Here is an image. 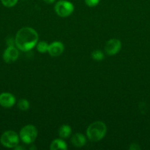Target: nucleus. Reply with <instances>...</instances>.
Listing matches in <instances>:
<instances>
[{
  "label": "nucleus",
  "instance_id": "nucleus-8",
  "mask_svg": "<svg viewBox=\"0 0 150 150\" xmlns=\"http://www.w3.org/2000/svg\"><path fill=\"white\" fill-rule=\"evenodd\" d=\"M16 103L15 96L9 92H3L0 94V105L4 108H11Z\"/></svg>",
  "mask_w": 150,
  "mask_h": 150
},
{
  "label": "nucleus",
  "instance_id": "nucleus-12",
  "mask_svg": "<svg viewBox=\"0 0 150 150\" xmlns=\"http://www.w3.org/2000/svg\"><path fill=\"white\" fill-rule=\"evenodd\" d=\"M71 133V128L68 125H63L59 128L58 134L61 139H67Z\"/></svg>",
  "mask_w": 150,
  "mask_h": 150
},
{
  "label": "nucleus",
  "instance_id": "nucleus-7",
  "mask_svg": "<svg viewBox=\"0 0 150 150\" xmlns=\"http://www.w3.org/2000/svg\"><path fill=\"white\" fill-rule=\"evenodd\" d=\"M19 49L15 46H8L3 53V59L6 63H12L18 59Z\"/></svg>",
  "mask_w": 150,
  "mask_h": 150
},
{
  "label": "nucleus",
  "instance_id": "nucleus-9",
  "mask_svg": "<svg viewBox=\"0 0 150 150\" xmlns=\"http://www.w3.org/2000/svg\"><path fill=\"white\" fill-rule=\"evenodd\" d=\"M63 51H64V45L61 42L54 41L49 45L48 52L51 57H59L63 54Z\"/></svg>",
  "mask_w": 150,
  "mask_h": 150
},
{
  "label": "nucleus",
  "instance_id": "nucleus-19",
  "mask_svg": "<svg viewBox=\"0 0 150 150\" xmlns=\"http://www.w3.org/2000/svg\"><path fill=\"white\" fill-rule=\"evenodd\" d=\"M141 149V147H140L139 146H138V144H132L130 145V146H129V149L131 150H135V149Z\"/></svg>",
  "mask_w": 150,
  "mask_h": 150
},
{
  "label": "nucleus",
  "instance_id": "nucleus-4",
  "mask_svg": "<svg viewBox=\"0 0 150 150\" xmlns=\"http://www.w3.org/2000/svg\"><path fill=\"white\" fill-rule=\"evenodd\" d=\"M19 136L13 130H7L0 137L1 145L7 148H15L19 143Z\"/></svg>",
  "mask_w": 150,
  "mask_h": 150
},
{
  "label": "nucleus",
  "instance_id": "nucleus-15",
  "mask_svg": "<svg viewBox=\"0 0 150 150\" xmlns=\"http://www.w3.org/2000/svg\"><path fill=\"white\" fill-rule=\"evenodd\" d=\"M91 57L94 59V60L96 61H101L104 59V54L101 50H95L91 53Z\"/></svg>",
  "mask_w": 150,
  "mask_h": 150
},
{
  "label": "nucleus",
  "instance_id": "nucleus-14",
  "mask_svg": "<svg viewBox=\"0 0 150 150\" xmlns=\"http://www.w3.org/2000/svg\"><path fill=\"white\" fill-rule=\"evenodd\" d=\"M18 107L21 111H27L29 108V101L26 100V99H21L18 102Z\"/></svg>",
  "mask_w": 150,
  "mask_h": 150
},
{
  "label": "nucleus",
  "instance_id": "nucleus-1",
  "mask_svg": "<svg viewBox=\"0 0 150 150\" xmlns=\"http://www.w3.org/2000/svg\"><path fill=\"white\" fill-rule=\"evenodd\" d=\"M38 35L36 31L31 27H23L19 29L15 38V43L19 50L28 51L37 45Z\"/></svg>",
  "mask_w": 150,
  "mask_h": 150
},
{
  "label": "nucleus",
  "instance_id": "nucleus-6",
  "mask_svg": "<svg viewBox=\"0 0 150 150\" xmlns=\"http://www.w3.org/2000/svg\"><path fill=\"white\" fill-rule=\"evenodd\" d=\"M121 48V42L118 39H110L106 42L104 51L107 55H115L119 52Z\"/></svg>",
  "mask_w": 150,
  "mask_h": 150
},
{
  "label": "nucleus",
  "instance_id": "nucleus-11",
  "mask_svg": "<svg viewBox=\"0 0 150 150\" xmlns=\"http://www.w3.org/2000/svg\"><path fill=\"white\" fill-rule=\"evenodd\" d=\"M50 149L51 150H66L67 149V144L63 139H55L50 144Z\"/></svg>",
  "mask_w": 150,
  "mask_h": 150
},
{
  "label": "nucleus",
  "instance_id": "nucleus-18",
  "mask_svg": "<svg viewBox=\"0 0 150 150\" xmlns=\"http://www.w3.org/2000/svg\"><path fill=\"white\" fill-rule=\"evenodd\" d=\"M7 43L8 45V46H14V44L16 45V43H15V39L13 40L12 38H9V39L7 40Z\"/></svg>",
  "mask_w": 150,
  "mask_h": 150
},
{
  "label": "nucleus",
  "instance_id": "nucleus-17",
  "mask_svg": "<svg viewBox=\"0 0 150 150\" xmlns=\"http://www.w3.org/2000/svg\"><path fill=\"white\" fill-rule=\"evenodd\" d=\"M100 0H85V4L89 7H95L99 3Z\"/></svg>",
  "mask_w": 150,
  "mask_h": 150
},
{
  "label": "nucleus",
  "instance_id": "nucleus-16",
  "mask_svg": "<svg viewBox=\"0 0 150 150\" xmlns=\"http://www.w3.org/2000/svg\"><path fill=\"white\" fill-rule=\"evenodd\" d=\"M19 0H1V4L6 7H12L17 4Z\"/></svg>",
  "mask_w": 150,
  "mask_h": 150
},
{
  "label": "nucleus",
  "instance_id": "nucleus-2",
  "mask_svg": "<svg viewBox=\"0 0 150 150\" xmlns=\"http://www.w3.org/2000/svg\"><path fill=\"white\" fill-rule=\"evenodd\" d=\"M106 132V125L101 121H96L88 126L86 133L89 140L92 142H99L104 138Z\"/></svg>",
  "mask_w": 150,
  "mask_h": 150
},
{
  "label": "nucleus",
  "instance_id": "nucleus-3",
  "mask_svg": "<svg viewBox=\"0 0 150 150\" xmlns=\"http://www.w3.org/2000/svg\"><path fill=\"white\" fill-rule=\"evenodd\" d=\"M38 136V130L34 125H27L21 128L19 133V138L21 142L26 144L33 143Z\"/></svg>",
  "mask_w": 150,
  "mask_h": 150
},
{
  "label": "nucleus",
  "instance_id": "nucleus-10",
  "mask_svg": "<svg viewBox=\"0 0 150 150\" xmlns=\"http://www.w3.org/2000/svg\"><path fill=\"white\" fill-rule=\"evenodd\" d=\"M71 142L72 145L76 147H82L85 144L86 142V139H85V136L81 133H76L71 138Z\"/></svg>",
  "mask_w": 150,
  "mask_h": 150
},
{
  "label": "nucleus",
  "instance_id": "nucleus-5",
  "mask_svg": "<svg viewBox=\"0 0 150 150\" xmlns=\"http://www.w3.org/2000/svg\"><path fill=\"white\" fill-rule=\"evenodd\" d=\"M74 10V4L67 0H60L54 6V11L60 17H68L73 13Z\"/></svg>",
  "mask_w": 150,
  "mask_h": 150
},
{
  "label": "nucleus",
  "instance_id": "nucleus-13",
  "mask_svg": "<svg viewBox=\"0 0 150 150\" xmlns=\"http://www.w3.org/2000/svg\"><path fill=\"white\" fill-rule=\"evenodd\" d=\"M37 50L38 52L40 53H46L48 52L49 48V44L45 41H41V42H38L36 45Z\"/></svg>",
  "mask_w": 150,
  "mask_h": 150
},
{
  "label": "nucleus",
  "instance_id": "nucleus-20",
  "mask_svg": "<svg viewBox=\"0 0 150 150\" xmlns=\"http://www.w3.org/2000/svg\"><path fill=\"white\" fill-rule=\"evenodd\" d=\"M44 1H45L46 3H47V4H51V3L55 1V0H44Z\"/></svg>",
  "mask_w": 150,
  "mask_h": 150
}]
</instances>
